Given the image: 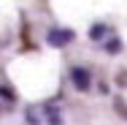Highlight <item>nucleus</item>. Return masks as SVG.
<instances>
[{"instance_id":"f257e3e1","label":"nucleus","mask_w":127,"mask_h":125,"mask_svg":"<svg viewBox=\"0 0 127 125\" xmlns=\"http://www.w3.org/2000/svg\"><path fill=\"white\" fill-rule=\"evenodd\" d=\"M70 38H73V33H70V30H51V33H49V44H54V46L68 44Z\"/></svg>"},{"instance_id":"f03ea898","label":"nucleus","mask_w":127,"mask_h":125,"mask_svg":"<svg viewBox=\"0 0 127 125\" xmlns=\"http://www.w3.org/2000/svg\"><path fill=\"white\" fill-rule=\"evenodd\" d=\"M73 76L78 79V87H87V74L84 71H73Z\"/></svg>"}]
</instances>
